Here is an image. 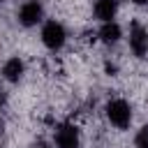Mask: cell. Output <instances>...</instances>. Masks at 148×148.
I'll use <instances>...</instances> for the list:
<instances>
[{"instance_id":"cell-1","label":"cell","mask_w":148,"mask_h":148,"mask_svg":"<svg viewBox=\"0 0 148 148\" xmlns=\"http://www.w3.org/2000/svg\"><path fill=\"white\" fill-rule=\"evenodd\" d=\"M104 116H106V120H109L116 130H127V127L132 125V118H134L132 104H130L127 99H123V97L109 99V102L104 104Z\"/></svg>"},{"instance_id":"cell-5","label":"cell","mask_w":148,"mask_h":148,"mask_svg":"<svg viewBox=\"0 0 148 148\" xmlns=\"http://www.w3.org/2000/svg\"><path fill=\"white\" fill-rule=\"evenodd\" d=\"M127 42H130V51H132L136 58H146V56H148V28H143L139 21H134V23L130 25Z\"/></svg>"},{"instance_id":"cell-11","label":"cell","mask_w":148,"mask_h":148,"mask_svg":"<svg viewBox=\"0 0 148 148\" xmlns=\"http://www.w3.org/2000/svg\"><path fill=\"white\" fill-rule=\"evenodd\" d=\"M0 106H2V95H0Z\"/></svg>"},{"instance_id":"cell-2","label":"cell","mask_w":148,"mask_h":148,"mask_svg":"<svg viewBox=\"0 0 148 148\" xmlns=\"http://www.w3.org/2000/svg\"><path fill=\"white\" fill-rule=\"evenodd\" d=\"M39 39H42V44L49 49V51H60L65 44H67V30H65V25L60 23V21H56V18H49V21H44L42 23V30H39Z\"/></svg>"},{"instance_id":"cell-3","label":"cell","mask_w":148,"mask_h":148,"mask_svg":"<svg viewBox=\"0 0 148 148\" xmlns=\"http://www.w3.org/2000/svg\"><path fill=\"white\" fill-rule=\"evenodd\" d=\"M16 21L23 28H37L39 23H44V5H42V0H23L18 12H16Z\"/></svg>"},{"instance_id":"cell-10","label":"cell","mask_w":148,"mask_h":148,"mask_svg":"<svg viewBox=\"0 0 148 148\" xmlns=\"http://www.w3.org/2000/svg\"><path fill=\"white\" fill-rule=\"evenodd\" d=\"M136 5H148V0H134Z\"/></svg>"},{"instance_id":"cell-8","label":"cell","mask_w":148,"mask_h":148,"mask_svg":"<svg viewBox=\"0 0 148 148\" xmlns=\"http://www.w3.org/2000/svg\"><path fill=\"white\" fill-rule=\"evenodd\" d=\"M118 7L120 2L118 0H95L92 5V14L99 23H106V21H116L118 16Z\"/></svg>"},{"instance_id":"cell-7","label":"cell","mask_w":148,"mask_h":148,"mask_svg":"<svg viewBox=\"0 0 148 148\" xmlns=\"http://www.w3.org/2000/svg\"><path fill=\"white\" fill-rule=\"evenodd\" d=\"M97 39L106 46H113L123 39V28L118 21H106V23H99V30H97Z\"/></svg>"},{"instance_id":"cell-12","label":"cell","mask_w":148,"mask_h":148,"mask_svg":"<svg viewBox=\"0 0 148 148\" xmlns=\"http://www.w3.org/2000/svg\"><path fill=\"white\" fill-rule=\"evenodd\" d=\"M39 148H46V146H39Z\"/></svg>"},{"instance_id":"cell-6","label":"cell","mask_w":148,"mask_h":148,"mask_svg":"<svg viewBox=\"0 0 148 148\" xmlns=\"http://www.w3.org/2000/svg\"><path fill=\"white\" fill-rule=\"evenodd\" d=\"M0 74H2V79H5L7 83H18V81L23 79V74H25V62H23L18 56H12V58H7V60L2 62Z\"/></svg>"},{"instance_id":"cell-9","label":"cell","mask_w":148,"mask_h":148,"mask_svg":"<svg viewBox=\"0 0 148 148\" xmlns=\"http://www.w3.org/2000/svg\"><path fill=\"white\" fill-rule=\"evenodd\" d=\"M134 148H148V125H141L134 134Z\"/></svg>"},{"instance_id":"cell-4","label":"cell","mask_w":148,"mask_h":148,"mask_svg":"<svg viewBox=\"0 0 148 148\" xmlns=\"http://www.w3.org/2000/svg\"><path fill=\"white\" fill-rule=\"evenodd\" d=\"M56 148H81V130L74 123H60L53 132Z\"/></svg>"},{"instance_id":"cell-13","label":"cell","mask_w":148,"mask_h":148,"mask_svg":"<svg viewBox=\"0 0 148 148\" xmlns=\"http://www.w3.org/2000/svg\"><path fill=\"white\" fill-rule=\"evenodd\" d=\"M0 2H5V0H0Z\"/></svg>"}]
</instances>
